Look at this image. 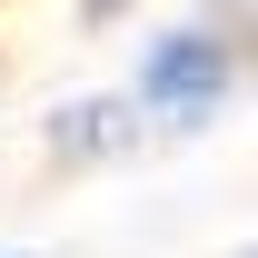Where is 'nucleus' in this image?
Listing matches in <instances>:
<instances>
[{
	"label": "nucleus",
	"mask_w": 258,
	"mask_h": 258,
	"mask_svg": "<svg viewBox=\"0 0 258 258\" xmlns=\"http://www.w3.org/2000/svg\"><path fill=\"white\" fill-rule=\"evenodd\" d=\"M219 90H228V40L219 30H169L149 50V70H139V99L159 119H209Z\"/></svg>",
	"instance_id": "obj_1"
}]
</instances>
